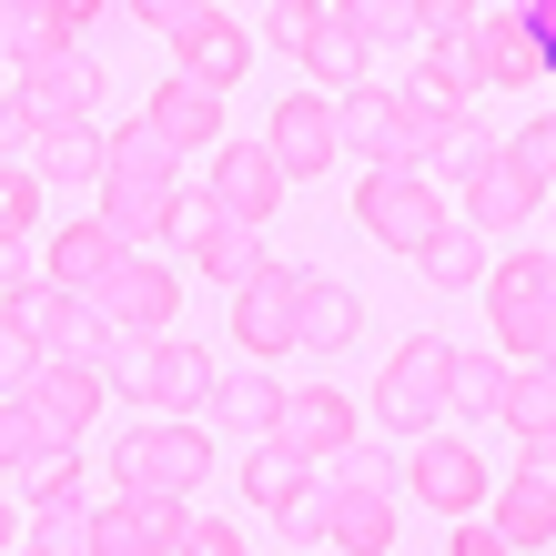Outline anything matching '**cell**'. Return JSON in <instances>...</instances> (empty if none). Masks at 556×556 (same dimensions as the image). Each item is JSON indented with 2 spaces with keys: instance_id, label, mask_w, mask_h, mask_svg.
Here are the masks:
<instances>
[{
  "instance_id": "13",
  "label": "cell",
  "mask_w": 556,
  "mask_h": 556,
  "mask_svg": "<svg viewBox=\"0 0 556 556\" xmlns=\"http://www.w3.org/2000/svg\"><path fill=\"white\" fill-rule=\"evenodd\" d=\"M455 51H466L476 81H546V61H556V41H546V30H527L516 11L466 21V30H455Z\"/></svg>"
},
{
  "instance_id": "55",
  "label": "cell",
  "mask_w": 556,
  "mask_h": 556,
  "mask_svg": "<svg viewBox=\"0 0 556 556\" xmlns=\"http://www.w3.org/2000/svg\"><path fill=\"white\" fill-rule=\"evenodd\" d=\"M516 21H527V30H546V41H556V0H516Z\"/></svg>"
},
{
  "instance_id": "8",
  "label": "cell",
  "mask_w": 556,
  "mask_h": 556,
  "mask_svg": "<svg viewBox=\"0 0 556 556\" xmlns=\"http://www.w3.org/2000/svg\"><path fill=\"white\" fill-rule=\"evenodd\" d=\"M293 324H304V264H264L253 283H233V344L253 365L293 354Z\"/></svg>"
},
{
  "instance_id": "53",
  "label": "cell",
  "mask_w": 556,
  "mask_h": 556,
  "mask_svg": "<svg viewBox=\"0 0 556 556\" xmlns=\"http://www.w3.org/2000/svg\"><path fill=\"white\" fill-rule=\"evenodd\" d=\"M455 556H516V546H506L496 527H455Z\"/></svg>"
},
{
  "instance_id": "54",
  "label": "cell",
  "mask_w": 556,
  "mask_h": 556,
  "mask_svg": "<svg viewBox=\"0 0 556 556\" xmlns=\"http://www.w3.org/2000/svg\"><path fill=\"white\" fill-rule=\"evenodd\" d=\"M11 283H30V253H21L11 233H0V293H11Z\"/></svg>"
},
{
  "instance_id": "35",
  "label": "cell",
  "mask_w": 556,
  "mask_h": 556,
  "mask_svg": "<svg viewBox=\"0 0 556 556\" xmlns=\"http://www.w3.org/2000/svg\"><path fill=\"white\" fill-rule=\"evenodd\" d=\"M415 102H435V112H466V91H476V72H466V51H455V41H425L415 51Z\"/></svg>"
},
{
  "instance_id": "7",
  "label": "cell",
  "mask_w": 556,
  "mask_h": 556,
  "mask_svg": "<svg viewBox=\"0 0 556 556\" xmlns=\"http://www.w3.org/2000/svg\"><path fill=\"white\" fill-rule=\"evenodd\" d=\"M122 384H132L152 415H192V405L213 395V354H203V344H182V334H152V344L122 354Z\"/></svg>"
},
{
  "instance_id": "12",
  "label": "cell",
  "mask_w": 556,
  "mask_h": 556,
  "mask_svg": "<svg viewBox=\"0 0 556 556\" xmlns=\"http://www.w3.org/2000/svg\"><path fill=\"white\" fill-rule=\"evenodd\" d=\"M182 496H112V506H91L81 527H91V556H173L182 536Z\"/></svg>"
},
{
  "instance_id": "11",
  "label": "cell",
  "mask_w": 556,
  "mask_h": 556,
  "mask_svg": "<svg viewBox=\"0 0 556 556\" xmlns=\"http://www.w3.org/2000/svg\"><path fill=\"white\" fill-rule=\"evenodd\" d=\"M405 476H415V506H435V516H476L485 485H496L476 445H435V435H405Z\"/></svg>"
},
{
  "instance_id": "47",
  "label": "cell",
  "mask_w": 556,
  "mask_h": 556,
  "mask_svg": "<svg viewBox=\"0 0 556 556\" xmlns=\"http://www.w3.org/2000/svg\"><path fill=\"white\" fill-rule=\"evenodd\" d=\"M203 223H213V192H182V182H173V213H162V233L192 253V243H203Z\"/></svg>"
},
{
  "instance_id": "45",
  "label": "cell",
  "mask_w": 556,
  "mask_h": 556,
  "mask_svg": "<svg viewBox=\"0 0 556 556\" xmlns=\"http://www.w3.org/2000/svg\"><path fill=\"white\" fill-rule=\"evenodd\" d=\"M173 546H182V556H253V536H243V527H213V516H182Z\"/></svg>"
},
{
  "instance_id": "5",
  "label": "cell",
  "mask_w": 556,
  "mask_h": 556,
  "mask_svg": "<svg viewBox=\"0 0 556 556\" xmlns=\"http://www.w3.org/2000/svg\"><path fill=\"white\" fill-rule=\"evenodd\" d=\"M354 223L384 243V253H415L435 223H455L445 213V192H435V173H365V192H354Z\"/></svg>"
},
{
  "instance_id": "44",
  "label": "cell",
  "mask_w": 556,
  "mask_h": 556,
  "mask_svg": "<svg viewBox=\"0 0 556 556\" xmlns=\"http://www.w3.org/2000/svg\"><path fill=\"white\" fill-rule=\"evenodd\" d=\"M274 527H283L293 546L314 556V546H324V485H304V496H283V506H274Z\"/></svg>"
},
{
  "instance_id": "51",
  "label": "cell",
  "mask_w": 556,
  "mask_h": 556,
  "mask_svg": "<svg viewBox=\"0 0 556 556\" xmlns=\"http://www.w3.org/2000/svg\"><path fill=\"white\" fill-rule=\"evenodd\" d=\"M30 132H41V122H30V112H21V91H11V81H0V152H21Z\"/></svg>"
},
{
  "instance_id": "3",
  "label": "cell",
  "mask_w": 556,
  "mask_h": 556,
  "mask_svg": "<svg viewBox=\"0 0 556 556\" xmlns=\"http://www.w3.org/2000/svg\"><path fill=\"white\" fill-rule=\"evenodd\" d=\"M445 213L466 223V233H516V223H536V213H546V173H527V162L496 142L466 182H455V203H445Z\"/></svg>"
},
{
  "instance_id": "50",
  "label": "cell",
  "mask_w": 556,
  "mask_h": 556,
  "mask_svg": "<svg viewBox=\"0 0 556 556\" xmlns=\"http://www.w3.org/2000/svg\"><path fill=\"white\" fill-rule=\"evenodd\" d=\"M506 152L527 162V173H546V162H556V132H546V122H527V132H506Z\"/></svg>"
},
{
  "instance_id": "36",
  "label": "cell",
  "mask_w": 556,
  "mask_h": 556,
  "mask_svg": "<svg viewBox=\"0 0 556 556\" xmlns=\"http://www.w3.org/2000/svg\"><path fill=\"white\" fill-rule=\"evenodd\" d=\"M51 51H61V30L41 21V0H0V72H30Z\"/></svg>"
},
{
  "instance_id": "41",
  "label": "cell",
  "mask_w": 556,
  "mask_h": 556,
  "mask_svg": "<svg viewBox=\"0 0 556 556\" xmlns=\"http://www.w3.org/2000/svg\"><path fill=\"white\" fill-rule=\"evenodd\" d=\"M485 152H496V132H485V122H466V112H455L445 132H435V162H425V173H445V182H466V173H476Z\"/></svg>"
},
{
  "instance_id": "32",
  "label": "cell",
  "mask_w": 556,
  "mask_h": 556,
  "mask_svg": "<svg viewBox=\"0 0 556 556\" xmlns=\"http://www.w3.org/2000/svg\"><path fill=\"white\" fill-rule=\"evenodd\" d=\"M415 264L435 274V283H485V264H496V253H485V233H466V223H435V233L415 243Z\"/></svg>"
},
{
  "instance_id": "56",
  "label": "cell",
  "mask_w": 556,
  "mask_h": 556,
  "mask_svg": "<svg viewBox=\"0 0 556 556\" xmlns=\"http://www.w3.org/2000/svg\"><path fill=\"white\" fill-rule=\"evenodd\" d=\"M21 546V516H11V496H0V556H11Z\"/></svg>"
},
{
  "instance_id": "42",
  "label": "cell",
  "mask_w": 556,
  "mask_h": 556,
  "mask_svg": "<svg viewBox=\"0 0 556 556\" xmlns=\"http://www.w3.org/2000/svg\"><path fill=\"white\" fill-rule=\"evenodd\" d=\"M324 30H334V11H324V0H274V41H283L293 61H304Z\"/></svg>"
},
{
  "instance_id": "48",
  "label": "cell",
  "mask_w": 556,
  "mask_h": 556,
  "mask_svg": "<svg viewBox=\"0 0 556 556\" xmlns=\"http://www.w3.org/2000/svg\"><path fill=\"white\" fill-rule=\"evenodd\" d=\"M81 516H91V506H81ZM81 516H30V527H41L30 546H41V556H91V527H81Z\"/></svg>"
},
{
  "instance_id": "16",
  "label": "cell",
  "mask_w": 556,
  "mask_h": 556,
  "mask_svg": "<svg viewBox=\"0 0 556 556\" xmlns=\"http://www.w3.org/2000/svg\"><path fill=\"white\" fill-rule=\"evenodd\" d=\"M21 405L41 415L61 445H81V435H91V415H102V375H91V365H61V354H41V365H30V384H21Z\"/></svg>"
},
{
  "instance_id": "38",
  "label": "cell",
  "mask_w": 556,
  "mask_h": 556,
  "mask_svg": "<svg viewBox=\"0 0 556 556\" xmlns=\"http://www.w3.org/2000/svg\"><path fill=\"white\" fill-rule=\"evenodd\" d=\"M30 485V516H81L91 506V476H81V455H51L41 476H21Z\"/></svg>"
},
{
  "instance_id": "46",
  "label": "cell",
  "mask_w": 556,
  "mask_h": 556,
  "mask_svg": "<svg viewBox=\"0 0 556 556\" xmlns=\"http://www.w3.org/2000/svg\"><path fill=\"white\" fill-rule=\"evenodd\" d=\"M30 365H41V344H30L21 324L0 314V395H21V384H30Z\"/></svg>"
},
{
  "instance_id": "58",
  "label": "cell",
  "mask_w": 556,
  "mask_h": 556,
  "mask_svg": "<svg viewBox=\"0 0 556 556\" xmlns=\"http://www.w3.org/2000/svg\"><path fill=\"white\" fill-rule=\"evenodd\" d=\"M314 556H334V546H314Z\"/></svg>"
},
{
  "instance_id": "22",
  "label": "cell",
  "mask_w": 556,
  "mask_h": 556,
  "mask_svg": "<svg viewBox=\"0 0 556 556\" xmlns=\"http://www.w3.org/2000/svg\"><path fill=\"white\" fill-rule=\"evenodd\" d=\"M334 152H354V162L375 173V162L395 152V91H375V81L334 91Z\"/></svg>"
},
{
  "instance_id": "18",
  "label": "cell",
  "mask_w": 556,
  "mask_h": 556,
  "mask_svg": "<svg viewBox=\"0 0 556 556\" xmlns=\"http://www.w3.org/2000/svg\"><path fill=\"white\" fill-rule=\"evenodd\" d=\"M274 445H283V455H304V466H324L334 445H354V405L334 395V384H293L283 415H274Z\"/></svg>"
},
{
  "instance_id": "6",
  "label": "cell",
  "mask_w": 556,
  "mask_h": 556,
  "mask_svg": "<svg viewBox=\"0 0 556 556\" xmlns=\"http://www.w3.org/2000/svg\"><path fill=\"white\" fill-rule=\"evenodd\" d=\"M445 354H455L445 334H405L395 365L375 375V415L395 425V435H425V425L445 415Z\"/></svg>"
},
{
  "instance_id": "19",
  "label": "cell",
  "mask_w": 556,
  "mask_h": 556,
  "mask_svg": "<svg viewBox=\"0 0 556 556\" xmlns=\"http://www.w3.org/2000/svg\"><path fill=\"white\" fill-rule=\"evenodd\" d=\"M112 264H122V243L102 233V213H81V223H61V233H51L41 283H61V293H81V304H91V293L112 283Z\"/></svg>"
},
{
  "instance_id": "15",
  "label": "cell",
  "mask_w": 556,
  "mask_h": 556,
  "mask_svg": "<svg viewBox=\"0 0 556 556\" xmlns=\"http://www.w3.org/2000/svg\"><path fill=\"white\" fill-rule=\"evenodd\" d=\"M264 152H274V173H283V182H314V173H334V102H324V91H293V102L274 112Z\"/></svg>"
},
{
  "instance_id": "20",
  "label": "cell",
  "mask_w": 556,
  "mask_h": 556,
  "mask_svg": "<svg viewBox=\"0 0 556 556\" xmlns=\"http://www.w3.org/2000/svg\"><path fill=\"white\" fill-rule=\"evenodd\" d=\"M324 546L334 556H384L395 546V496H375V485H324Z\"/></svg>"
},
{
  "instance_id": "52",
  "label": "cell",
  "mask_w": 556,
  "mask_h": 556,
  "mask_svg": "<svg viewBox=\"0 0 556 556\" xmlns=\"http://www.w3.org/2000/svg\"><path fill=\"white\" fill-rule=\"evenodd\" d=\"M132 11H142V21H152V30H182V21H192V11H213V0H132Z\"/></svg>"
},
{
  "instance_id": "4",
  "label": "cell",
  "mask_w": 556,
  "mask_h": 556,
  "mask_svg": "<svg viewBox=\"0 0 556 556\" xmlns=\"http://www.w3.org/2000/svg\"><path fill=\"white\" fill-rule=\"evenodd\" d=\"M173 304H182V283H173V264H162V253H122V264H112V283L91 293V314H102L122 344L173 334Z\"/></svg>"
},
{
  "instance_id": "27",
  "label": "cell",
  "mask_w": 556,
  "mask_h": 556,
  "mask_svg": "<svg viewBox=\"0 0 556 556\" xmlns=\"http://www.w3.org/2000/svg\"><path fill=\"white\" fill-rule=\"evenodd\" d=\"M496 415L516 425V445H546V435H556V375H546V354H536V365H506Z\"/></svg>"
},
{
  "instance_id": "31",
  "label": "cell",
  "mask_w": 556,
  "mask_h": 556,
  "mask_svg": "<svg viewBox=\"0 0 556 556\" xmlns=\"http://www.w3.org/2000/svg\"><path fill=\"white\" fill-rule=\"evenodd\" d=\"M304 485H314V466H304V455H283L274 435H253V455H243V506H283V496H304Z\"/></svg>"
},
{
  "instance_id": "23",
  "label": "cell",
  "mask_w": 556,
  "mask_h": 556,
  "mask_svg": "<svg viewBox=\"0 0 556 556\" xmlns=\"http://www.w3.org/2000/svg\"><path fill=\"white\" fill-rule=\"evenodd\" d=\"M365 334V304L334 283V274H304V324H293V354H344Z\"/></svg>"
},
{
  "instance_id": "57",
  "label": "cell",
  "mask_w": 556,
  "mask_h": 556,
  "mask_svg": "<svg viewBox=\"0 0 556 556\" xmlns=\"http://www.w3.org/2000/svg\"><path fill=\"white\" fill-rule=\"evenodd\" d=\"M11 556H41V546H11Z\"/></svg>"
},
{
  "instance_id": "2",
  "label": "cell",
  "mask_w": 556,
  "mask_h": 556,
  "mask_svg": "<svg viewBox=\"0 0 556 556\" xmlns=\"http://www.w3.org/2000/svg\"><path fill=\"white\" fill-rule=\"evenodd\" d=\"M485 304H496V344L516 365H536L556 334V264L546 253H516V264H485Z\"/></svg>"
},
{
  "instance_id": "49",
  "label": "cell",
  "mask_w": 556,
  "mask_h": 556,
  "mask_svg": "<svg viewBox=\"0 0 556 556\" xmlns=\"http://www.w3.org/2000/svg\"><path fill=\"white\" fill-rule=\"evenodd\" d=\"M41 21L61 30V41H91V21H102V0H41Z\"/></svg>"
},
{
  "instance_id": "40",
  "label": "cell",
  "mask_w": 556,
  "mask_h": 556,
  "mask_svg": "<svg viewBox=\"0 0 556 556\" xmlns=\"http://www.w3.org/2000/svg\"><path fill=\"white\" fill-rule=\"evenodd\" d=\"M324 466H334V485H375V496H395L405 455H395V445H334Z\"/></svg>"
},
{
  "instance_id": "17",
  "label": "cell",
  "mask_w": 556,
  "mask_h": 556,
  "mask_svg": "<svg viewBox=\"0 0 556 556\" xmlns=\"http://www.w3.org/2000/svg\"><path fill=\"white\" fill-rule=\"evenodd\" d=\"M213 213H233V223L283 213V173H274L264 142H213Z\"/></svg>"
},
{
  "instance_id": "39",
  "label": "cell",
  "mask_w": 556,
  "mask_h": 556,
  "mask_svg": "<svg viewBox=\"0 0 556 556\" xmlns=\"http://www.w3.org/2000/svg\"><path fill=\"white\" fill-rule=\"evenodd\" d=\"M304 72H314V91H324V102H334V91H354V81H365V41H354V30H324V41L304 51Z\"/></svg>"
},
{
  "instance_id": "1",
  "label": "cell",
  "mask_w": 556,
  "mask_h": 556,
  "mask_svg": "<svg viewBox=\"0 0 556 556\" xmlns=\"http://www.w3.org/2000/svg\"><path fill=\"white\" fill-rule=\"evenodd\" d=\"M213 476V445L192 415H152L112 445V496H192Z\"/></svg>"
},
{
  "instance_id": "43",
  "label": "cell",
  "mask_w": 556,
  "mask_h": 556,
  "mask_svg": "<svg viewBox=\"0 0 556 556\" xmlns=\"http://www.w3.org/2000/svg\"><path fill=\"white\" fill-rule=\"evenodd\" d=\"M30 223H41V173H11V162H0V233H30Z\"/></svg>"
},
{
  "instance_id": "33",
  "label": "cell",
  "mask_w": 556,
  "mask_h": 556,
  "mask_svg": "<svg viewBox=\"0 0 556 556\" xmlns=\"http://www.w3.org/2000/svg\"><path fill=\"white\" fill-rule=\"evenodd\" d=\"M0 314H11L21 334H30V344L51 354V344H61V324L81 314V293H61V283H41V274H30V283H11V304H0Z\"/></svg>"
},
{
  "instance_id": "34",
  "label": "cell",
  "mask_w": 556,
  "mask_h": 556,
  "mask_svg": "<svg viewBox=\"0 0 556 556\" xmlns=\"http://www.w3.org/2000/svg\"><path fill=\"white\" fill-rule=\"evenodd\" d=\"M496 384H506L496 344H476V354H445V415H496Z\"/></svg>"
},
{
  "instance_id": "14",
  "label": "cell",
  "mask_w": 556,
  "mask_h": 556,
  "mask_svg": "<svg viewBox=\"0 0 556 556\" xmlns=\"http://www.w3.org/2000/svg\"><path fill=\"white\" fill-rule=\"evenodd\" d=\"M173 72L203 81V91H233V81L253 72V30L223 21V11H192V21L173 30Z\"/></svg>"
},
{
  "instance_id": "26",
  "label": "cell",
  "mask_w": 556,
  "mask_h": 556,
  "mask_svg": "<svg viewBox=\"0 0 556 556\" xmlns=\"http://www.w3.org/2000/svg\"><path fill=\"white\" fill-rule=\"evenodd\" d=\"M173 142L152 132V122H122V132H102V182H152V192H173Z\"/></svg>"
},
{
  "instance_id": "10",
  "label": "cell",
  "mask_w": 556,
  "mask_h": 556,
  "mask_svg": "<svg viewBox=\"0 0 556 556\" xmlns=\"http://www.w3.org/2000/svg\"><path fill=\"white\" fill-rule=\"evenodd\" d=\"M496 536L516 556H546V536H556V435L516 455V476H506V496H496Z\"/></svg>"
},
{
  "instance_id": "30",
  "label": "cell",
  "mask_w": 556,
  "mask_h": 556,
  "mask_svg": "<svg viewBox=\"0 0 556 556\" xmlns=\"http://www.w3.org/2000/svg\"><path fill=\"white\" fill-rule=\"evenodd\" d=\"M51 455H72V445H61V435H51V425L30 415L21 395H0V476H41Z\"/></svg>"
},
{
  "instance_id": "37",
  "label": "cell",
  "mask_w": 556,
  "mask_h": 556,
  "mask_svg": "<svg viewBox=\"0 0 556 556\" xmlns=\"http://www.w3.org/2000/svg\"><path fill=\"white\" fill-rule=\"evenodd\" d=\"M334 30H354V41H425L415 30V0H334Z\"/></svg>"
},
{
  "instance_id": "24",
  "label": "cell",
  "mask_w": 556,
  "mask_h": 556,
  "mask_svg": "<svg viewBox=\"0 0 556 556\" xmlns=\"http://www.w3.org/2000/svg\"><path fill=\"white\" fill-rule=\"evenodd\" d=\"M233 435H274V415H283V384L264 365H213V395H203Z\"/></svg>"
},
{
  "instance_id": "29",
  "label": "cell",
  "mask_w": 556,
  "mask_h": 556,
  "mask_svg": "<svg viewBox=\"0 0 556 556\" xmlns=\"http://www.w3.org/2000/svg\"><path fill=\"white\" fill-rule=\"evenodd\" d=\"M192 253H203V274H213V283H253V274L274 264V253H264V223H233V213H213Z\"/></svg>"
},
{
  "instance_id": "28",
  "label": "cell",
  "mask_w": 556,
  "mask_h": 556,
  "mask_svg": "<svg viewBox=\"0 0 556 556\" xmlns=\"http://www.w3.org/2000/svg\"><path fill=\"white\" fill-rule=\"evenodd\" d=\"M162 213H173V192H152V182H102V233L122 253H152L162 243Z\"/></svg>"
},
{
  "instance_id": "25",
  "label": "cell",
  "mask_w": 556,
  "mask_h": 556,
  "mask_svg": "<svg viewBox=\"0 0 556 556\" xmlns=\"http://www.w3.org/2000/svg\"><path fill=\"white\" fill-rule=\"evenodd\" d=\"M30 173L51 182H102V122H41L30 132Z\"/></svg>"
},
{
  "instance_id": "21",
  "label": "cell",
  "mask_w": 556,
  "mask_h": 556,
  "mask_svg": "<svg viewBox=\"0 0 556 556\" xmlns=\"http://www.w3.org/2000/svg\"><path fill=\"white\" fill-rule=\"evenodd\" d=\"M142 122H152L173 152H213V142H223V91H203V81H182V72H173V81L152 91V112H142Z\"/></svg>"
},
{
  "instance_id": "9",
  "label": "cell",
  "mask_w": 556,
  "mask_h": 556,
  "mask_svg": "<svg viewBox=\"0 0 556 556\" xmlns=\"http://www.w3.org/2000/svg\"><path fill=\"white\" fill-rule=\"evenodd\" d=\"M11 91H21L30 122H91V112H102V61H91V41H61L51 61L11 72Z\"/></svg>"
}]
</instances>
